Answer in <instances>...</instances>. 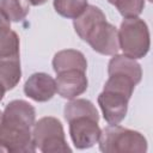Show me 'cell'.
<instances>
[{
  "instance_id": "cell-22",
  "label": "cell",
  "mask_w": 153,
  "mask_h": 153,
  "mask_svg": "<svg viewBox=\"0 0 153 153\" xmlns=\"http://www.w3.org/2000/svg\"><path fill=\"white\" fill-rule=\"evenodd\" d=\"M0 152H6V151H5V148H4L1 145H0Z\"/></svg>"
},
{
  "instance_id": "cell-15",
  "label": "cell",
  "mask_w": 153,
  "mask_h": 153,
  "mask_svg": "<svg viewBox=\"0 0 153 153\" xmlns=\"http://www.w3.org/2000/svg\"><path fill=\"white\" fill-rule=\"evenodd\" d=\"M27 0H0V10L10 22H22L30 11Z\"/></svg>"
},
{
  "instance_id": "cell-3",
  "label": "cell",
  "mask_w": 153,
  "mask_h": 153,
  "mask_svg": "<svg viewBox=\"0 0 153 153\" xmlns=\"http://www.w3.org/2000/svg\"><path fill=\"white\" fill-rule=\"evenodd\" d=\"M118 32V44L123 55L134 60L147 55L151 47V35L146 22L139 17L124 18Z\"/></svg>"
},
{
  "instance_id": "cell-8",
  "label": "cell",
  "mask_w": 153,
  "mask_h": 153,
  "mask_svg": "<svg viewBox=\"0 0 153 153\" xmlns=\"http://www.w3.org/2000/svg\"><path fill=\"white\" fill-rule=\"evenodd\" d=\"M56 75V92L65 99H74L87 90L88 81L84 71L69 69Z\"/></svg>"
},
{
  "instance_id": "cell-1",
  "label": "cell",
  "mask_w": 153,
  "mask_h": 153,
  "mask_svg": "<svg viewBox=\"0 0 153 153\" xmlns=\"http://www.w3.org/2000/svg\"><path fill=\"white\" fill-rule=\"evenodd\" d=\"M36 110L26 100L14 99L2 111L0 124V145L10 153H32L36 151L31 128Z\"/></svg>"
},
{
  "instance_id": "cell-10",
  "label": "cell",
  "mask_w": 153,
  "mask_h": 153,
  "mask_svg": "<svg viewBox=\"0 0 153 153\" xmlns=\"http://www.w3.org/2000/svg\"><path fill=\"white\" fill-rule=\"evenodd\" d=\"M105 20H106V17L99 7L94 5H87L84 12L73 20V26L76 35L82 41L86 42L87 37L96 29V26Z\"/></svg>"
},
{
  "instance_id": "cell-12",
  "label": "cell",
  "mask_w": 153,
  "mask_h": 153,
  "mask_svg": "<svg viewBox=\"0 0 153 153\" xmlns=\"http://www.w3.org/2000/svg\"><path fill=\"white\" fill-rule=\"evenodd\" d=\"M112 56L114 57H111L108 65V74L126 75L137 85L142 78V69L140 63L123 54H115Z\"/></svg>"
},
{
  "instance_id": "cell-21",
  "label": "cell",
  "mask_w": 153,
  "mask_h": 153,
  "mask_svg": "<svg viewBox=\"0 0 153 153\" xmlns=\"http://www.w3.org/2000/svg\"><path fill=\"white\" fill-rule=\"evenodd\" d=\"M5 92H6V91H5V88H4V87H2L1 85H0V102L2 100V98H4V94H5Z\"/></svg>"
},
{
  "instance_id": "cell-11",
  "label": "cell",
  "mask_w": 153,
  "mask_h": 153,
  "mask_svg": "<svg viewBox=\"0 0 153 153\" xmlns=\"http://www.w3.org/2000/svg\"><path fill=\"white\" fill-rule=\"evenodd\" d=\"M51 63L56 74L69 69H79L84 72L87 69V61L85 55L75 49H65L57 51L54 55Z\"/></svg>"
},
{
  "instance_id": "cell-18",
  "label": "cell",
  "mask_w": 153,
  "mask_h": 153,
  "mask_svg": "<svg viewBox=\"0 0 153 153\" xmlns=\"http://www.w3.org/2000/svg\"><path fill=\"white\" fill-rule=\"evenodd\" d=\"M114 5L123 18L139 17L145 7V0H108Z\"/></svg>"
},
{
  "instance_id": "cell-20",
  "label": "cell",
  "mask_w": 153,
  "mask_h": 153,
  "mask_svg": "<svg viewBox=\"0 0 153 153\" xmlns=\"http://www.w3.org/2000/svg\"><path fill=\"white\" fill-rule=\"evenodd\" d=\"M48 0H27V2L32 6H41L43 4H45Z\"/></svg>"
},
{
  "instance_id": "cell-7",
  "label": "cell",
  "mask_w": 153,
  "mask_h": 153,
  "mask_svg": "<svg viewBox=\"0 0 153 153\" xmlns=\"http://www.w3.org/2000/svg\"><path fill=\"white\" fill-rule=\"evenodd\" d=\"M86 42L96 53L102 55L112 56L120 50L117 29L106 20L96 26V29L87 37Z\"/></svg>"
},
{
  "instance_id": "cell-13",
  "label": "cell",
  "mask_w": 153,
  "mask_h": 153,
  "mask_svg": "<svg viewBox=\"0 0 153 153\" xmlns=\"http://www.w3.org/2000/svg\"><path fill=\"white\" fill-rule=\"evenodd\" d=\"M22 78L19 56H0V85L5 91L14 88Z\"/></svg>"
},
{
  "instance_id": "cell-16",
  "label": "cell",
  "mask_w": 153,
  "mask_h": 153,
  "mask_svg": "<svg viewBox=\"0 0 153 153\" xmlns=\"http://www.w3.org/2000/svg\"><path fill=\"white\" fill-rule=\"evenodd\" d=\"M55 11L68 19H75L87 7V0H54Z\"/></svg>"
},
{
  "instance_id": "cell-19",
  "label": "cell",
  "mask_w": 153,
  "mask_h": 153,
  "mask_svg": "<svg viewBox=\"0 0 153 153\" xmlns=\"http://www.w3.org/2000/svg\"><path fill=\"white\" fill-rule=\"evenodd\" d=\"M8 29H11V22L7 19V17L0 10V31L8 30Z\"/></svg>"
},
{
  "instance_id": "cell-14",
  "label": "cell",
  "mask_w": 153,
  "mask_h": 153,
  "mask_svg": "<svg viewBox=\"0 0 153 153\" xmlns=\"http://www.w3.org/2000/svg\"><path fill=\"white\" fill-rule=\"evenodd\" d=\"M63 115L66 121H71L74 117H79V116H90L93 117L94 120L99 121V114L96 109V106L93 105V103L88 99H84V98H74L71 99L63 109Z\"/></svg>"
},
{
  "instance_id": "cell-6",
  "label": "cell",
  "mask_w": 153,
  "mask_h": 153,
  "mask_svg": "<svg viewBox=\"0 0 153 153\" xmlns=\"http://www.w3.org/2000/svg\"><path fill=\"white\" fill-rule=\"evenodd\" d=\"M129 99L128 96L121 92L103 88L97 100L108 124H118L124 120L128 111Z\"/></svg>"
},
{
  "instance_id": "cell-4",
  "label": "cell",
  "mask_w": 153,
  "mask_h": 153,
  "mask_svg": "<svg viewBox=\"0 0 153 153\" xmlns=\"http://www.w3.org/2000/svg\"><path fill=\"white\" fill-rule=\"evenodd\" d=\"M32 140L36 149L43 153L72 152L66 141L62 123L53 116H45L35 122L32 127Z\"/></svg>"
},
{
  "instance_id": "cell-5",
  "label": "cell",
  "mask_w": 153,
  "mask_h": 153,
  "mask_svg": "<svg viewBox=\"0 0 153 153\" xmlns=\"http://www.w3.org/2000/svg\"><path fill=\"white\" fill-rule=\"evenodd\" d=\"M68 123L69 135L75 148L86 149L98 142L102 129L98 126V121L93 117L79 116L72 118Z\"/></svg>"
},
{
  "instance_id": "cell-2",
  "label": "cell",
  "mask_w": 153,
  "mask_h": 153,
  "mask_svg": "<svg viewBox=\"0 0 153 153\" xmlns=\"http://www.w3.org/2000/svg\"><path fill=\"white\" fill-rule=\"evenodd\" d=\"M97 143L104 153H145L147 151V140L140 131L118 124H109L102 129Z\"/></svg>"
},
{
  "instance_id": "cell-23",
  "label": "cell",
  "mask_w": 153,
  "mask_h": 153,
  "mask_svg": "<svg viewBox=\"0 0 153 153\" xmlns=\"http://www.w3.org/2000/svg\"><path fill=\"white\" fill-rule=\"evenodd\" d=\"M1 120H2V112L0 111V124H1Z\"/></svg>"
},
{
  "instance_id": "cell-9",
  "label": "cell",
  "mask_w": 153,
  "mask_h": 153,
  "mask_svg": "<svg viewBox=\"0 0 153 153\" xmlns=\"http://www.w3.org/2000/svg\"><path fill=\"white\" fill-rule=\"evenodd\" d=\"M24 93L35 102H48L56 93L55 79L43 72L33 73L24 84Z\"/></svg>"
},
{
  "instance_id": "cell-17",
  "label": "cell",
  "mask_w": 153,
  "mask_h": 153,
  "mask_svg": "<svg viewBox=\"0 0 153 153\" xmlns=\"http://www.w3.org/2000/svg\"><path fill=\"white\" fill-rule=\"evenodd\" d=\"M19 45L20 41L17 32L11 29L0 31V56H19Z\"/></svg>"
}]
</instances>
